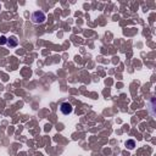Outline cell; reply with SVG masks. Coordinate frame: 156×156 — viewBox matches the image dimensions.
Wrapping results in <instances>:
<instances>
[{
	"label": "cell",
	"instance_id": "obj_4",
	"mask_svg": "<svg viewBox=\"0 0 156 156\" xmlns=\"http://www.w3.org/2000/svg\"><path fill=\"white\" fill-rule=\"evenodd\" d=\"M126 145H128L129 149H133V148H134V141H133V140H128L127 143H126Z\"/></svg>",
	"mask_w": 156,
	"mask_h": 156
},
{
	"label": "cell",
	"instance_id": "obj_2",
	"mask_svg": "<svg viewBox=\"0 0 156 156\" xmlns=\"http://www.w3.org/2000/svg\"><path fill=\"white\" fill-rule=\"evenodd\" d=\"M60 110L64 115H70L71 112H72V110H73V107H72V105L68 104V102H62L60 106Z\"/></svg>",
	"mask_w": 156,
	"mask_h": 156
},
{
	"label": "cell",
	"instance_id": "obj_1",
	"mask_svg": "<svg viewBox=\"0 0 156 156\" xmlns=\"http://www.w3.org/2000/svg\"><path fill=\"white\" fill-rule=\"evenodd\" d=\"M32 21L34 23H43L45 21V15L41 11H37L32 15Z\"/></svg>",
	"mask_w": 156,
	"mask_h": 156
},
{
	"label": "cell",
	"instance_id": "obj_6",
	"mask_svg": "<svg viewBox=\"0 0 156 156\" xmlns=\"http://www.w3.org/2000/svg\"><path fill=\"white\" fill-rule=\"evenodd\" d=\"M0 9H1V5H0Z\"/></svg>",
	"mask_w": 156,
	"mask_h": 156
},
{
	"label": "cell",
	"instance_id": "obj_5",
	"mask_svg": "<svg viewBox=\"0 0 156 156\" xmlns=\"http://www.w3.org/2000/svg\"><path fill=\"white\" fill-rule=\"evenodd\" d=\"M5 43H6V38H5V37H1V38H0V44H5Z\"/></svg>",
	"mask_w": 156,
	"mask_h": 156
},
{
	"label": "cell",
	"instance_id": "obj_3",
	"mask_svg": "<svg viewBox=\"0 0 156 156\" xmlns=\"http://www.w3.org/2000/svg\"><path fill=\"white\" fill-rule=\"evenodd\" d=\"M17 38L16 37H10L9 39H7V45H10V46H17Z\"/></svg>",
	"mask_w": 156,
	"mask_h": 156
}]
</instances>
